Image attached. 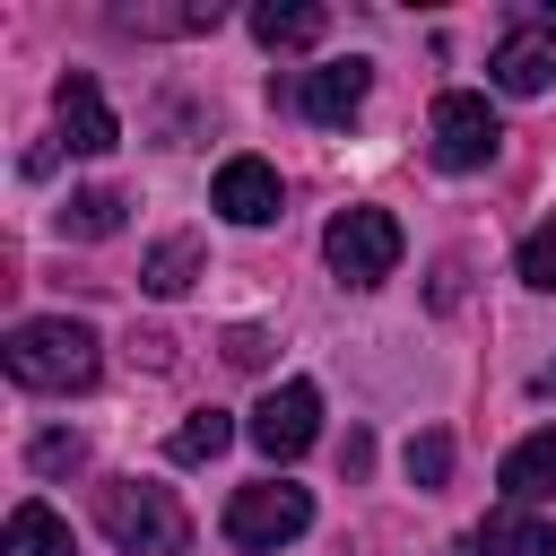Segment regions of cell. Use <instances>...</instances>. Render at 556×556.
Returning <instances> with one entry per match:
<instances>
[{"label":"cell","mask_w":556,"mask_h":556,"mask_svg":"<svg viewBox=\"0 0 556 556\" xmlns=\"http://www.w3.org/2000/svg\"><path fill=\"white\" fill-rule=\"evenodd\" d=\"M226 365H269V330H226Z\"/></svg>","instance_id":"7402d4cb"},{"label":"cell","mask_w":556,"mask_h":556,"mask_svg":"<svg viewBox=\"0 0 556 556\" xmlns=\"http://www.w3.org/2000/svg\"><path fill=\"white\" fill-rule=\"evenodd\" d=\"M426 148H434V165H443V174H478V165L504 148V122H495V104H486V96L452 87V96H434V113H426Z\"/></svg>","instance_id":"5b68a950"},{"label":"cell","mask_w":556,"mask_h":556,"mask_svg":"<svg viewBox=\"0 0 556 556\" xmlns=\"http://www.w3.org/2000/svg\"><path fill=\"white\" fill-rule=\"evenodd\" d=\"M0 365H9L17 391H87V382L104 374V348H96L87 321L43 313V321H17V330L0 339Z\"/></svg>","instance_id":"6da1fadb"},{"label":"cell","mask_w":556,"mask_h":556,"mask_svg":"<svg viewBox=\"0 0 556 556\" xmlns=\"http://www.w3.org/2000/svg\"><path fill=\"white\" fill-rule=\"evenodd\" d=\"M400 460H408V486H443V478H452V434H443V426H426V434H408V452H400Z\"/></svg>","instance_id":"d6986e66"},{"label":"cell","mask_w":556,"mask_h":556,"mask_svg":"<svg viewBox=\"0 0 556 556\" xmlns=\"http://www.w3.org/2000/svg\"><path fill=\"white\" fill-rule=\"evenodd\" d=\"M0 556H78V539H70V521L52 504H17L9 530H0Z\"/></svg>","instance_id":"4fadbf2b"},{"label":"cell","mask_w":556,"mask_h":556,"mask_svg":"<svg viewBox=\"0 0 556 556\" xmlns=\"http://www.w3.org/2000/svg\"><path fill=\"white\" fill-rule=\"evenodd\" d=\"M530 391H539V400H556V365H547V374H539V382H530Z\"/></svg>","instance_id":"603a6c76"},{"label":"cell","mask_w":556,"mask_h":556,"mask_svg":"<svg viewBox=\"0 0 556 556\" xmlns=\"http://www.w3.org/2000/svg\"><path fill=\"white\" fill-rule=\"evenodd\" d=\"M478 547H486V556H556V530H547L539 513L504 504V513H486V521H478Z\"/></svg>","instance_id":"5bb4252c"},{"label":"cell","mask_w":556,"mask_h":556,"mask_svg":"<svg viewBox=\"0 0 556 556\" xmlns=\"http://www.w3.org/2000/svg\"><path fill=\"white\" fill-rule=\"evenodd\" d=\"M443 556H469V547H443Z\"/></svg>","instance_id":"d4e9b609"},{"label":"cell","mask_w":556,"mask_h":556,"mask_svg":"<svg viewBox=\"0 0 556 556\" xmlns=\"http://www.w3.org/2000/svg\"><path fill=\"white\" fill-rule=\"evenodd\" d=\"M321 26H330V9H313V0H261V9H252V35H261L269 52L321 43Z\"/></svg>","instance_id":"7c38bea8"},{"label":"cell","mask_w":556,"mask_h":556,"mask_svg":"<svg viewBox=\"0 0 556 556\" xmlns=\"http://www.w3.org/2000/svg\"><path fill=\"white\" fill-rule=\"evenodd\" d=\"M96 521H104V539L122 556H182L191 547V521H182L174 486H156V478H104L96 486Z\"/></svg>","instance_id":"7a4b0ae2"},{"label":"cell","mask_w":556,"mask_h":556,"mask_svg":"<svg viewBox=\"0 0 556 556\" xmlns=\"http://www.w3.org/2000/svg\"><path fill=\"white\" fill-rule=\"evenodd\" d=\"M217 17H226L217 0H191V9H122L113 26H122V35H208Z\"/></svg>","instance_id":"e0dca14e"},{"label":"cell","mask_w":556,"mask_h":556,"mask_svg":"<svg viewBox=\"0 0 556 556\" xmlns=\"http://www.w3.org/2000/svg\"><path fill=\"white\" fill-rule=\"evenodd\" d=\"M52 113H61V139H70L78 156H113V148H122V122H113V104H104V87H96L87 70H70V78L52 87Z\"/></svg>","instance_id":"52a82bcc"},{"label":"cell","mask_w":556,"mask_h":556,"mask_svg":"<svg viewBox=\"0 0 556 556\" xmlns=\"http://www.w3.org/2000/svg\"><path fill=\"white\" fill-rule=\"evenodd\" d=\"M400 217L391 208H339L330 226H321V261L339 269V287H382L391 269H400Z\"/></svg>","instance_id":"3957f363"},{"label":"cell","mask_w":556,"mask_h":556,"mask_svg":"<svg viewBox=\"0 0 556 556\" xmlns=\"http://www.w3.org/2000/svg\"><path fill=\"white\" fill-rule=\"evenodd\" d=\"M513 269H521V287H556V217L521 235V252H513Z\"/></svg>","instance_id":"ffe728a7"},{"label":"cell","mask_w":556,"mask_h":556,"mask_svg":"<svg viewBox=\"0 0 556 556\" xmlns=\"http://www.w3.org/2000/svg\"><path fill=\"white\" fill-rule=\"evenodd\" d=\"M313 530V495L304 486H287V478H261V486H235V504H226V539L243 547V556H278L287 539H304Z\"/></svg>","instance_id":"277c9868"},{"label":"cell","mask_w":556,"mask_h":556,"mask_svg":"<svg viewBox=\"0 0 556 556\" xmlns=\"http://www.w3.org/2000/svg\"><path fill=\"white\" fill-rule=\"evenodd\" d=\"M539 26H547V35H556V9H539Z\"/></svg>","instance_id":"cb8c5ba5"},{"label":"cell","mask_w":556,"mask_h":556,"mask_svg":"<svg viewBox=\"0 0 556 556\" xmlns=\"http://www.w3.org/2000/svg\"><path fill=\"white\" fill-rule=\"evenodd\" d=\"M61 235H70V243L122 235V191H70V200H61Z\"/></svg>","instance_id":"2e32d148"},{"label":"cell","mask_w":556,"mask_h":556,"mask_svg":"<svg viewBox=\"0 0 556 556\" xmlns=\"http://www.w3.org/2000/svg\"><path fill=\"white\" fill-rule=\"evenodd\" d=\"M200 261H208V252H200V235H165V243L139 261V287H148V295H182V287L200 278Z\"/></svg>","instance_id":"9a60e30c"},{"label":"cell","mask_w":556,"mask_h":556,"mask_svg":"<svg viewBox=\"0 0 556 556\" xmlns=\"http://www.w3.org/2000/svg\"><path fill=\"white\" fill-rule=\"evenodd\" d=\"M365 87H374V70H365V61H321V70H304L295 113H304V122H321V130H339V122H356Z\"/></svg>","instance_id":"9c48e42d"},{"label":"cell","mask_w":556,"mask_h":556,"mask_svg":"<svg viewBox=\"0 0 556 556\" xmlns=\"http://www.w3.org/2000/svg\"><path fill=\"white\" fill-rule=\"evenodd\" d=\"M26 460H35V478H70V469H78V460H87V443H78V434H61V426H52V434H35V452H26Z\"/></svg>","instance_id":"44dd1931"},{"label":"cell","mask_w":556,"mask_h":556,"mask_svg":"<svg viewBox=\"0 0 556 556\" xmlns=\"http://www.w3.org/2000/svg\"><path fill=\"white\" fill-rule=\"evenodd\" d=\"M243 434H252V452L295 460V452L321 434V391H313V382H278V391L252 408V426H243Z\"/></svg>","instance_id":"8992f818"},{"label":"cell","mask_w":556,"mask_h":556,"mask_svg":"<svg viewBox=\"0 0 556 556\" xmlns=\"http://www.w3.org/2000/svg\"><path fill=\"white\" fill-rule=\"evenodd\" d=\"M504 495L513 504H556V426H539V434H521L513 452H504Z\"/></svg>","instance_id":"8fae6325"},{"label":"cell","mask_w":556,"mask_h":556,"mask_svg":"<svg viewBox=\"0 0 556 556\" xmlns=\"http://www.w3.org/2000/svg\"><path fill=\"white\" fill-rule=\"evenodd\" d=\"M226 443H235V417H226V408H191V417L174 426V443H165V452L191 469V460H217Z\"/></svg>","instance_id":"ac0fdd59"},{"label":"cell","mask_w":556,"mask_h":556,"mask_svg":"<svg viewBox=\"0 0 556 556\" xmlns=\"http://www.w3.org/2000/svg\"><path fill=\"white\" fill-rule=\"evenodd\" d=\"M278 200H287V191H278V165H261V156H226L217 182H208V208L235 217V226H269Z\"/></svg>","instance_id":"ba28073f"},{"label":"cell","mask_w":556,"mask_h":556,"mask_svg":"<svg viewBox=\"0 0 556 556\" xmlns=\"http://www.w3.org/2000/svg\"><path fill=\"white\" fill-rule=\"evenodd\" d=\"M486 78H495L504 96H547V87H556V43H547V35H504L495 61H486Z\"/></svg>","instance_id":"30bf717a"}]
</instances>
